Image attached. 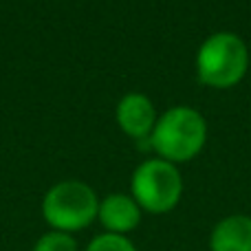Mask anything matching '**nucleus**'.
<instances>
[{
    "instance_id": "2",
    "label": "nucleus",
    "mask_w": 251,
    "mask_h": 251,
    "mask_svg": "<svg viewBox=\"0 0 251 251\" xmlns=\"http://www.w3.org/2000/svg\"><path fill=\"white\" fill-rule=\"evenodd\" d=\"M249 69V49L245 40L229 31L209 35L196 55V73L205 86L231 88Z\"/></svg>"
},
{
    "instance_id": "5",
    "label": "nucleus",
    "mask_w": 251,
    "mask_h": 251,
    "mask_svg": "<svg viewBox=\"0 0 251 251\" xmlns=\"http://www.w3.org/2000/svg\"><path fill=\"white\" fill-rule=\"evenodd\" d=\"M156 110L143 93H128L117 104V124L132 139H150L156 124Z\"/></svg>"
},
{
    "instance_id": "6",
    "label": "nucleus",
    "mask_w": 251,
    "mask_h": 251,
    "mask_svg": "<svg viewBox=\"0 0 251 251\" xmlns=\"http://www.w3.org/2000/svg\"><path fill=\"white\" fill-rule=\"evenodd\" d=\"M97 218L108 229V234L124 236L128 231L137 229V225L141 223V207L132 196L110 194L104 201H100Z\"/></svg>"
},
{
    "instance_id": "8",
    "label": "nucleus",
    "mask_w": 251,
    "mask_h": 251,
    "mask_svg": "<svg viewBox=\"0 0 251 251\" xmlns=\"http://www.w3.org/2000/svg\"><path fill=\"white\" fill-rule=\"evenodd\" d=\"M33 251H77V243L66 231H49L40 236L38 243L33 245Z\"/></svg>"
},
{
    "instance_id": "1",
    "label": "nucleus",
    "mask_w": 251,
    "mask_h": 251,
    "mask_svg": "<svg viewBox=\"0 0 251 251\" xmlns=\"http://www.w3.org/2000/svg\"><path fill=\"white\" fill-rule=\"evenodd\" d=\"M205 139L207 124L203 115L190 106H174L156 119L150 134V146L156 150L159 159L185 163L203 150Z\"/></svg>"
},
{
    "instance_id": "4",
    "label": "nucleus",
    "mask_w": 251,
    "mask_h": 251,
    "mask_svg": "<svg viewBox=\"0 0 251 251\" xmlns=\"http://www.w3.org/2000/svg\"><path fill=\"white\" fill-rule=\"evenodd\" d=\"M183 194V178L176 165L165 159H148L132 174V199L150 214L172 212Z\"/></svg>"
},
{
    "instance_id": "7",
    "label": "nucleus",
    "mask_w": 251,
    "mask_h": 251,
    "mask_svg": "<svg viewBox=\"0 0 251 251\" xmlns=\"http://www.w3.org/2000/svg\"><path fill=\"white\" fill-rule=\"evenodd\" d=\"M209 251H251V216L234 214L212 229Z\"/></svg>"
},
{
    "instance_id": "9",
    "label": "nucleus",
    "mask_w": 251,
    "mask_h": 251,
    "mask_svg": "<svg viewBox=\"0 0 251 251\" xmlns=\"http://www.w3.org/2000/svg\"><path fill=\"white\" fill-rule=\"evenodd\" d=\"M86 251H137V247H134L126 236L101 234L88 245Z\"/></svg>"
},
{
    "instance_id": "3",
    "label": "nucleus",
    "mask_w": 251,
    "mask_h": 251,
    "mask_svg": "<svg viewBox=\"0 0 251 251\" xmlns=\"http://www.w3.org/2000/svg\"><path fill=\"white\" fill-rule=\"evenodd\" d=\"M100 201L91 185L82 181L55 183L44 194L42 216L55 231L73 234L88 227L97 218Z\"/></svg>"
}]
</instances>
